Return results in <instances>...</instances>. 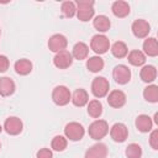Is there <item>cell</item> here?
I'll return each instance as SVG.
<instances>
[{
    "instance_id": "8d00e7d4",
    "label": "cell",
    "mask_w": 158,
    "mask_h": 158,
    "mask_svg": "<svg viewBox=\"0 0 158 158\" xmlns=\"http://www.w3.org/2000/svg\"><path fill=\"white\" fill-rule=\"evenodd\" d=\"M0 149H1V142H0Z\"/></svg>"
},
{
    "instance_id": "ac0fdd59",
    "label": "cell",
    "mask_w": 158,
    "mask_h": 158,
    "mask_svg": "<svg viewBox=\"0 0 158 158\" xmlns=\"http://www.w3.org/2000/svg\"><path fill=\"white\" fill-rule=\"evenodd\" d=\"M70 101L77 107H83L89 102V94L85 89H77L70 98Z\"/></svg>"
},
{
    "instance_id": "d6a6232c",
    "label": "cell",
    "mask_w": 158,
    "mask_h": 158,
    "mask_svg": "<svg viewBox=\"0 0 158 158\" xmlns=\"http://www.w3.org/2000/svg\"><path fill=\"white\" fill-rule=\"evenodd\" d=\"M36 158H53V152L49 148H40L36 153Z\"/></svg>"
},
{
    "instance_id": "d4e9b609",
    "label": "cell",
    "mask_w": 158,
    "mask_h": 158,
    "mask_svg": "<svg viewBox=\"0 0 158 158\" xmlns=\"http://www.w3.org/2000/svg\"><path fill=\"white\" fill-rule=\"evenodd\" d=\"M104 65H105V62H104V59L100 56L89 57L88 60H86V68L91 73H99V72H101L104 69Z\"/></svg>"
},
{
    "instance_id": "3957f363",
    "label": "cell",
    "mask_w": 158,
    "mask_h": 158,
    "mask_svg": "<svg viewBox=\"0 0 158 158\" xmlns=\"http://www.w3.org/2000/svg\"><path fill=\"white\" fill-rule=\"evenodd\" d=\"M85 135V128L81 123L77 122V121H72L68 122L64 127V137L69 141L73 142H78L80 141Z\"/></svg>"
},
{
    "instance_id": "9c48e42d",
    "label": "cell",
    "mask_w": 158,
    "mask_h": 158,
    "mask_svg": "<svg viewBox=\"0 0 158 158\" xmlns=\"http://www.w3.org/2000/svg\"><path fill=\"white\" fill-rule=\"evenodd\" d=\"M110 137L114 142L117 143H122L127 139L128 137V128L125 123L122 122H116L111 126L110 128Z\"/></svg>"
},
{
    "instance_id": "30bf717a",
    "label": "cell",
    "mask_w": 158,
    "mask_h": 158,
    "mask_svg": "<svg viewBox=\"0 0 158 158\" xmlns=\"http://www.w3.org/2000/svg\"><path fill=\"white\" fill-rule=\"evenodd\" d=\"M131 31L136 38H147L151 32V25L143 19L135 20L131 26Z\"/></svg>"
},
{
    "instance_id": "ba28073f",
    "label": "cell",
    "mask_w": 158,
    "mask_h": 158,
    "mask_svg": "<svg viewBox=\"0 0 158 158\" xmlns=\"http://www.w3.org/2000/svg\"><path fill=\"white\" fill-rule=\"evenodd\" d=\"M5 132L10 136H17L22 132L23 130V123L21 121V118H19L17 116H10L5 120L4 122V127Z\"/></svg>"
},
{
    "instance_id": "6da1fadb",
    "label": "cell",
    "mask_w": 158,
    "mask_h": 158,
    "mask_svg": "<svg viewBox=\"0 0 158 158\" xmlns=\"http://www.w3.org/2000/svg\"><path fill=\"white\" fill-rule=\"evenodd\" d=\"M77 6V19L81 22H86L91 20L95 15L94 10V1L93 0H78L75 2Z\"/></svg>"
},
{
    "instance_id": "7402d4cb",
    "label": "cell",
    "mask_w": 158,
    "mask_h": 158,
    "mask_svg": "<svg viewBox=\"0 0 158 158\" xmlns=\"http://www.w3.org/2000/svg\"><path fill=\"white\" fill-rule=\"evenodd\" d=\"M139 77H141L142 81H144L147 84H152L157 79V68L152 64L143 65L139 72Z\"/></svg>"
},
{
    "instance_id": "cb8c5ba5",
    "label": "cell",
    "mask_w": 158,
    "mask_h": 158,
    "mask_svg": "<svg viewBox=\"0 0 158 158\" xmlns=\"http://www.w3.org/2000/svg\"><path fill=\"white\" fill-rule=\"evenodd\" d=\"M127 60L133 67H143L146 63V56L139 49H132L127 56Z\"/></svg>"
},
{
    "instance_id": "5bb4252c",
    "label": "cell",
    "mask_w": 158,
    "mask_h": 158,
    "mask_svg": "<svg viewBox=\"0 0 158 158\" xmlns=\"http://www.w3.org/2000/svg\"><path fill=\"white\" fill-rule=\"evenodd\" d=\"M109 149L105 143L98 142L89 147L84 154V158H107Z\"/></svg>"
},
{
    "instance_id": "8992f818",
    "label": "cell",
    "mask_w": 158,
    "mask_h": 158,
    "mask_svg": "<svg viewBox=\"0 0 158 158\" xmlns=\"http://www.w3.org/2000/svg\"><path fill=\"white\" fill-rule=\"evenodd\" d=\"M70 90L65 85H58L52 91V101L57 106H65L70 102Z\"/></svg>"
},
{
    "instance_id": "484cf974",
    "label": "cell",
    "mask_w": 158,
    "mask_h": 158,
    "mask_svg": "<svg viewBox=\"0 0 158 158\" xmlns=\"http://www.w3.org/2000/svg\"><path fill=\"white\" fill-rule=\"evenodd\" d=\"M86 105H88V109H86L88 115H89L91 118H96V120H98V118L102 115V104H101L100 100L93 99V100H90Z\"/></svg>"
},
{
    "instance_id": "277c9868",
    "label": "cell",
    "mask_w": 158,
    "mask_h": 158,
    "mask_svg": "<svg viewBox=\"0 0 158 158\" xmlns=\"http://www.w3.org/2000/svg\"><path fill=\"white\" fill-rule=\"evenodd\" d=\"M90 49L96 56L105 54L110 49V40L105 35H101V33L94 35L90 41Z\"/></svg>"
},
{
    "instance_id": "5b68a950",
    "label": "cell",
    "mask_w": 158,
    "mask_h": 158,
    "mask_svg": "<svg viewBox=\"0 0 158 158\" xmlns=\"http://www.w3.org/2000/svg\"><path fill=\"white\" fill-rule=\"evenodd\" d=\"M110 83L105 77H95L91 81V94L96 99H101L109 94Z\"/></svg>"
},
{
    "instance_id": "9a60e30c",
    "label": "cell",
    "mask_w": 158,
    "mask_h": 158,
    "mask_svg": "<svg viewBox=\"0 0 158 158\" xmlns=\"http://www.w3.org/2000/svg\"><path fill=\"white\" fill-rule=\"evenodd\" d=\"M130 11H131V7H130L128 2H126V1L117 0V1H114L111 5V12L114 14V16H116L118 19L127 17L130 15Z\"/></svg>"
},
{
    "instance_id": "83f0119b",
    "label": "cell",
    "mask_w": 158,
    "mask_h": 158,
    "mask_svg": "<svg viewBox=\"0 0 158 158\" xmlns=\"http://www.w3.org/2000/svg\"><path fill=\"white\" fill-rule=\"evenodd\" d=\"M143 98L151 104L158 102V86L156 84H148L143 89Z\"/></svg>"
},
{
    "instance_id": "4fadbf2b",
    "label": "cell",
    "mask_w": 158,
    "mask_h": 158,
    "mask_svg": "<svg viewBox=\"0 0 158 158\" xmlns=\"http://www.w3.org/2000/svg\"><path fill=\"white\" fill-rule=\"evenodd\" d=\"M73 60L74 59L72 57V53L69 51L64 49V51L56 53V56L53 58V64L58 69H67L73 64Z\"/></svg>"
},
{
    "instance_id": "4dcf8cb0",
    "label": "cell",
    "mask_w": 158,
    "mask_h": 158,
    "mask_svg": "<svg viewBox=\"0 0 158 158\" xmlns=\"http://www.w3.org/2000/svg\"><path fill=\"white\" fill-rule=\"evenodd\" d=\"M125 156L127 158H141L142 147L138 143H130L125 149Z\"/></svg>"
},
{
    "instance_id": "52a82bcc",
    "label": "cell",
    "mask_w": 158,
    "mask_h": 158,
    "mask_svg": "<svg viewBox=\"0 0 158 158\" xmlns=\"http://www.w3.org/2000/svg\"><path fill=\"white\" fill-rule=\"evenodd\" d=\"M131 69L125 64H118L112 70V78L120 85H126L131 80Z\"/></svg>"
},
{
    "instance_id": "2e32d148",
    "label": "cell",
    "mask_w": 158,
    "mask_h": 158,
    "mask_svg": "<svg viewBox=\"0 0 158 158\" xmlns=\"http://www.w3.org/2000/svg\"><path fill=\"white\" fill-rule=\"evenodd\" d=\"M135 126H136V128H137L139 132H142V133H148V132H151L152 128H153V120H152L148 115L142 114V115H138V116L136 117Z\"/></svg>"
},
{
    "instance_id": "603a6c76",
    "label": "cell",
    "mask_w": 158,
    "mask_h": 158,
    "mask_svg": "<svg viewBox=\"0 0 158 158\" xmlns=\"http://www.w3.org/2000/svg\"><path fill=\"white\" fill-rule=\"evenodd\" d=\"M144 56L148 57H157L158 56V43L156 37H147L143 42V51Z\"/></svg>"
},
{
    "instance_id": "e0dca14e",
    "label": "cell",
    "mask_w": 158,
    "mask_h": 158,
    "mask_svg": "<svg viewBox=\"0 0 158 158\" xmlns=\"http://www.w3.org/2000/svg\"><path fill=\"white\" fill-rule=\"evenodd\" d=\"M16 90V84L10 77L0 78V96H11Z\"/></svg>"
},
{
    "instance_id": "e575fe53",
    "label": "cell",
    "mask_w": 158,
    "mask_h": 158,
    "mask_svg": "<svg viewBox=\"0 0 158 158\" xmlns=\"http://www.w3.org/2000/svg\"><path fill=\"white\" fill-rule=\"evenodd\" d=\"M153 118H154V121H153V122H154V123H158V112H156V114H154V117H153Z\"/></svg>"
},
{
    "instance_id": "f1b7e54d",
    "label": "cell",
    "mask_w": 158,
    "mask_h": 158,
    "mask_svg": "<svg viewBox=\"0 0 158 158\" xmlns=\"http://www.w3.org/2000/svg\"><path fill=\"white\" fill-rule=\"evenodd\" d=\"M60 11L62 15L67 19H72L77 14V6L74 1H63L60 5Z\"/></svg>"
},
{
    "instance_id": "1f68e13d",
    "label": "cell",
    "mask_w": 158,
    "mask_h": 158,
    "mask_svg": "<svg viewBox=\"0 0 158 158\" xmlns=\"http://www.w3.org/2000/svg\"><path fill=\"white\" fill-rule=\"evenodd\" d=\"M149 146L157 151L158 149V130H153L151 131V135H149Z\"/></svg>"
},
{
    "instance_id": "d590c367",
    "label": "cell",
    "mask_w": 158,
    "mask_h": 158,
    "mask_svg": "<svg viewBox=\"0 0 158 158\" xmlns=\"http://www.w3.org/2000/svg\"><path fill=\"white\" fill-rule=\"evenodd\" d=\"M2 130H4V128H2V126L0 125V133H1V131H2Z\"/></svg>"
},
{
    "instance_id": "8fae6325",
    "label": "cell",
    "mask_w": 158,
    "mask_h": 158,
    "mask_svg": "<svg viewBox=\"0 0 158 158\" xmlns=\"http://www.w3.org/2000/svg\"><path fill=\"white\" fill-rule=\"evenodd\" d=\"M47 46L49 48V51L54 52V53H58L60 51H64L68 46V40L64 35L62 33H54L49 37L48 42H47Z\"/></svg>"
},
{
    "instance_id": "d6986e66",
    "label": "cell",
    "mask_w": 158,
    "mask_h": 158,
    "mask_svg": "<svg viewBox=\"0 0 158 158\" xmlns=\"http://www.w3.org/2000/svg\"><path fill=\"white\" fill-rule=\"evenodd\" d=\"M93 26H94V28H95L98 32H100V33L102 35V33H105V32H107V31L110 30V27H111V21H110V19H109L107 16H105V15H98V16H95L94 20H93Z\"/></svg>"
},
{
    "instance_id": "44dd1931",
    "label": "cell",
    "mask_w": 158,
    "mask_h": 158,
    "mask_svg": "<svg viewBox=\"0 0 158 158\" xmlns=\"http://www.w3.org/2000/svg\"><path fill=\"white\" fill-rule=\"evenodd\" d=\"M14 69H15L16 74H19V75H28L33 69V64L30 59L21 58V59L15 62Z\"/></svg>"
},
{
    "instance_id": "ffe728a7",
    "label": "cell",
    "mask_w": 158,
    "mask_h": 158,
    "mask_svg": "<svg viewBox=\"0 0 158 158\" xmlns=\"http://www.w3.org/2000/svg\"><path fill=\"white\" fill-rule=\"evenodd\" d=\"M70 53H72L73 59H77V60L86 59L88 54H89V46L84 42H77L73 46V49Z\"/></svg>"
},
{
    "instance_id": "7c38bea8",
    "label": "cell",
    "mask_w": 158,
    "mask_h": 158,
    "mask_svg": "<svg viewBox=\"0 0 158 158\" xmlns=\"http://www.w3.org/2000/svg\"><path fill=\"white\" fill-rule=\"evenodd\" d=\"M107 104L109 106H111L112 109H120L122 106H125L126 104V94L120 90V89H115V90H111L109 94H107Z\"/></svg>"
},
{
    "instance_id": "f546056e",
    "label": "cell",
    "mask_w": 158,
    "mask_h": 158,
    "mask_svg": "<svg viewBox=\"0 0 158 158\" xmlns=\"http://www.w3.org/2000/svg\"><path fill=\"white\" fill-rule=\"evenodd\" d=\"M67 144H68V139L64 137V136H54L52 142H51V148L56 152H63L65 148H67Z\"/></svg>"
},
{
    "instance_id": "74e56055",
    "label": "cell",
    "mask_w": 158,
    "mask_h": 158,
    "mask_svg": "<svg viewBox=\"0 0 158 158\" xmlns=\"http://www.w3.org/2000/svg\"><path fill=\"white\" fill-rule=\"evenodd\" d=\"M0 35H1V30H0Z\"/></svg>"
},
{
    "instance_id": "7a4b0ae2",
    "label": "cell",
    "mask_w": 158,
    "mask_h": 158,
    "mask_svg": "<svg viewBox=\"0 0 158 158\" xmlns=\"http://www.w3.org/2000/svg\"><path fill=\"white\" fill-rule=\"evenodd\" d=\"M88 133H89L90 138H93L95 141H100L109 133V123L105 120L98 118L89 125Z\"/></svg>"
},
{
    "instance_id": "4316f807",
    "label": "cell",
    "mask_w": 158,
    "mask_h": 158,
    "mask_svg": "<svg viewBox=\"0 0 158 158\" xmlns=\"http://www.w3.org/2000/svg\"><path fill=\"white\" fill-rule=\"evenodd\" d=\"M110 51L112 53V56L115 58H125L127 54H128V48H127V44L122 41H116L112 46H110Z\"/></svg>"
},
{
    "instance_id": "836d02e7",
    "label": "cell",
    "mask_w": 158,
    "mask_h": 158,
    "mask_svg": "<svg viewBox=\"0 0 158 158\" xmlns=\"http://www.w3.org/2000/svg\"><path fill=\"white\" fill-rule=\"evenodd\" d=\"M10 67V60L5 54H0V73H5Z\"/></svg>"
}]
</instances>
